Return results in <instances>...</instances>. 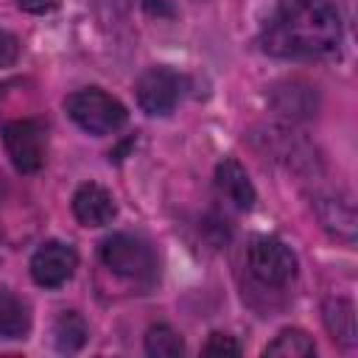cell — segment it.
<instances>
[{
	"label": "cell",
	"mask_w": 358,
	"mask_h": 358,
	"mask_svg": "<svg viewBox=\"0 0 358 358\" xmlns=\"http://www.w3.org/2000/svg\"><path fill=\"white\" fill-rule=\"evenodd\" d=\"M341 17L330 0H277L260 45L280 59H327L341 48Z\"/></svg>",
	"instance_id": "6da1fadb"
},
{
	"label": "cell",
	"mask_w": 358,
	"mask_h": 358,
	"mask_svg": "<svg viewBox=\"0 0 358 358\" xmlns=\"http://www.w3.org/2000/svg\"><path fill=\"white\" fill-rule=\"evenodd\" d=\"M64 109L70 115V120L84 129L87 134H112L126 123V106L112 98L109 92L98 90V87H87L78 90L73 95H67Z\"/></svg>",
	"instance_id": "7a4b0ae2"
},
{
	"label": "cell",
	"mask_w": 358,
	"mask_h": 358,
	"mask_svg": "<svg viewBox=\"0 0 358 358\" xmlns=\"http://www.w3.org/2000/svg\"><path fill=\"white\" fill-rule=\"evenodd\" d=\"M101 260L109 271L126 277V280H148L154 274V252L145 241L115 232L101 243Z\"/></svg>",
	"instance_id": "3957f363"
},
{
	"label": "cell",
	"mask_w": 358,
	"mask_h": 358,
	"mask_svg": "<svg viewBox=\"0 0 358 358\" xmlns=\"http://www.w3.org/2000/svg\"><path fill=\"white\" fill-rule=\"evenodd\" d=\"M3 143L6 151L20 173H36L45 165L48 157V129L42 120L25 117L14 120L3 129Z\"/></svg>",
	"instance_id": "277c9868"
},
{
	"label": "cell",
	"mask_w": 358,
	"mask_h": 358,
	"mask_svg": "<svg viewBox=\"0 0 358 358\" xmlns=\"http://www.w3.org/2000/svg\"><path fill=\"white\" fill-rule=\"evenodd\" d=\"M249 271L263 285H288L296 277L294 252L277 238H257L249 246Z\"/></svg>",
	"instance_id": "5b68a950"
},
{
	"label": "cell",
	"mask_w": 358,
	"mask_h": 358,
	"mask_svg": "<svg viewBox=\"0 0 358 358\" xmlns=\"http://www.w3.org/2000/svg\"><path fill=\"white\" fill-rule=\"evenodd\" d=\"M134 92L145 115H171L182 98V78L171 67H148L137 78Z\"/></svg>",
	"instance_id": "8992f818"
},
{
	"label": "cell",
	"mask_w": 358,
	"mask_h": 358,
	"mask_svg": "<svg viewBox=\"0 0 358 358\" xmlns=\"http://www.w3.org/2000/svg\"><path fill=\"white\" fill-rule=\"evenodd\" d=\"M78 268V255L70 243L48 241L42 243L31 257V277L42 288H59L64 285Z\"/></svg>",
	"instance_id": "52a82bcc"
},
{
	"label": "cell",
	"mask_w": 358,
	"mask_h": 358,
	"mask_svg": "<svg viewBox=\"0 0 358 358\" xmlns=\"http://www.w3.org/2000/svg\"><path fill=\"white\" fill-rule=\"evenodd\" d=\"M115 213H117V207H115L112 193L95 182L81 185L73 196V215L84 227H103L115 218Z\"/></svg>",
	"instance_id": "ba28073f"
},
{
	"label": "cell",
	"mask_w": 358,
	"mask_h": 358,
	"mask_svg": "<svg viewBox=\"0 0 358 358\" xmlns=\"http://www.w3.org/2000/svg\"><path fill=\"white\" fill-rule=\"evenodd\" d=\"M215 190L232 210H249L255 204V187L238 159H224L215 168Z\"/></svg>",
	"instance_id": "9c48e42d"
},
{
	"label": "cell",
	"mask_w": 358,
	"mask_h": 358,
	"mask_svg": "<svg viewBox=\"0 0 358 358\" xmlns=\"http://www.w3.org/2000/svg\"><path fill=\"white\" fill-rule=\"evenodd\" d=\"M31 330V310L28 305L8 288H0V336L6 338H25Z\"/></svg>",
	"instance_id": "30bf717a"
},
{
	"label": "cell",
	"mask_w": 358,
	"mask_h": 358,
	"mask_svg": "<svg viewBox=\"0 0 358 358\" xmlns=\"http://www.w3.org/2000/svg\"><path fill=\"white\" fill-rule=\"evenodd\" d=\"M324 324L330 336L347 347H355L358 327H355V308L350 299H327L324 305Z\"/></svg>",
	"instance_id": "8fae6325"
},
{
	"label": "cell",
	"mask_w": 358,
	"mask_h": 358,
	"mask_svg": "<svg viewBox=\"0 0 358 358\" xmlns=\"http://www.w3.org/2000/svg\"><path fill=\"white\" fill-rule=\"evenodd\" d=\"M53 336H56V347L62 352H76L84 347L90 330H87V322L76 310H64V313H59V319L53 324Z\"/></svg>",
	"instance_id": "7c38bea8"
},
{
	"label": "cell",
	"mask_w": 358,
	"mask_h": 358,
	"mask_svg": "<svg viewBox=\"0 0 358 358\" xmlns=\"http://www.w3.org/2000/svg\"><path fill=\"white\" fill-rule=\"evenodd\" d=\"M313 352H316L313 338H310L305 330H296V327L282 330V333L266 347V355H282V358H310Z\"/></svg>",
	"instance_id": "4fadbf2b"
},
{
	"label": "cell",
	"mask_w": 358,
	"mask_h": 358,
	"mask_svg": "<svg viewBox=\"0 0 358 358\" xmlns=\"http://www.w3.org/2000/svg\"><path fill=\"white\" fill-rule=\"evenodd\" d=\"M145 352L154 355V358H176V355L185 352V341H182V336L173 327L154 324L145 333Z\"/></svg>",
	"instance_id": "5bb4252c"
},
{
	"label": "cell",
	"mask_w": 358,
	"mask_h": 358,
	"mask_svg": "<svg viewBox=\"0 0 358 358\" xmlns=\"http://www.w3.org/2000/svg\"><path fill=\"white\" fill-rule=\"evenodd\" d=\"M204 355H241V344L227 333H213L204 344Z\"/></svg>",
	"instance_id": "9a60e30c"
},
{
	"label": "cell",
	"mask_w": 358,
	"mask_h": 358,
	"mask_svg": "<svg viewBox=\"0 0 358 358\" xmlns=\"http://www.w3.org/2000/svg\"><path fill=\"white\" fill-rule=\"evenodd\" d=\"M17 56H20V45H17V39H14L8 31L0 28V67L14 64Z\"/></svg>",
	"instance_id": "2e32d148"
},
{
	"label": "cell",
	"mask_w": 358,
	"mask_h": 358,
	"mask_svg": "<svg viewBox=\"0 0 358 358\" xmlns=\"http://www.w3.org/2000/svg\"><path fill=\"white\" fill-rule=\"evenodd\" d=\"M17 6L28 14H50L59 8V0H17Z\"/></svg>",
	"instance_id": "e0dca14e"
},
{
	"label": "cell",
	"mask_w": 358,
	"mask_h": 358,
	"mask_svg": "<svg viewBox=\"0 0 358 358\" xmlns=\"http://www.w3.org/2000/svg\"><path fill=\"white\" fill-rule=\"evenodd\" d=\"M140 6H143L151 17H173V14H176L173 0H140Z\"/></svg>",
	"instance_id": "ac0fdd59"
}]
</instances>
